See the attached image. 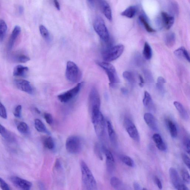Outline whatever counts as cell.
I'll use <instances>...</instances> for the list:
<instances>
[{
	"instance_id": "cell-1",
	"label": "cell",
	"mask_w": 190,
	"mask_h": 190,
	"mask_svg": "<svg viewBox=\"0 0 190 190\" xmlns=\"http://www.w3.org/2000/svg\"><path fill=\"white\" fill-rule=\"evenodd\" d=\"M80 165L81 173L82 185L84 189H97V183L96 180L87 165L84 161H80Z\"/></svg>"
},
{
	"instance_id": "cell-2",
	"label": "cell",
	"mask_w": 190,
	"mask_h": 190,
	"mask_svg": "<svg viewBox=\"0 0 190 190\" xmlns=\"http://www.w3.org/2000/svg\"><path fill=\"white\" fill-rule=\"evenodd\" d=\"M100 107L95 106L91 108V120L95 132L98 137H101L104 134L105 121L103 115L100 110Z\"/></svg>"
},
{
	"instance_id": "cell-3",
	"label": "cell",
	"mask_w": 190,
	"mask_h": 190,
	"mask_svg": "<svg viewBox=\"0 0 190 190\" xmlns=\"http://www.w3.org/2000/svg\"><path fill=\"white\" fill-rule=\"evenodd\" d=\"M66 148L68 152L72 154H77L80 152L82 148L81 139L77 136H72L66 141Z\"/></svg>"
},
{
	"instance_id": "cell-4",
	"label": "cell",
	"mask_w": 190,
	"mask_h": 190,
	"mask_svg": "<svg viewBox=\"0 0 190 190\" xmlns=\"http://www.w3.org/2000/svg\"><path fill=\"white\" fill-rule=\"evenodd\" d=\"M93 26L100 38L104 42H108L110 35L103 20L100 17H97L94 20Z\"/></svg>"
},
{
	"instance_id": "cell-5",
	"label": "cell",
	"mask_w": 190,
	"mask_h": 190,
	"mask_svg": "<svg viewBox=\"0 0 190 190\" xmlns=\"http://www.w3.org/2000/svg\"><path fill=\"white\" fill-rule=\"evenodd\" d=\"M98 64L106 72L110 81V85L112 87H115L118 83V78L116 70L114 66L108 62H99Z\"/></svg>"
},
{
	"instance_id": "cell-6",
	"label": "cell",
	"mask_w": 190,
	"mask_h": 190,
	"mask_svg": "<svg viewBox=\"0 0 190 190\" xmlns=\"http://www.w3.org/2000/svg\"><path fill=\"white\" fill-rule=\"evenodd\" d=\"M124 47L123 45H118L106 50L103 54V58L106 62L115 61L122 54Z\"/></svg>"
},
{
	"instance_id": "cell-7",
	"label": "cell",
	"mask_w": 190,
	"mask_h": 190,
	"mask_svg": "<svg viewBox=\"0 0 190 190\" xmlns=\"http://www.w3.org/2000/svg\"><path fill=\"white\" fill-rule=\"evenodd\" d=\"M66 79L72 83H77L80 77V70L77 65L72 61H68L66 64Z\"/></svg>"
},
{
	"instance_id": "cell-8",
	"label": "cell",
	"mask_w": 190,
	"mask_h": 190,
	"mask_svg": "<svg viewBox=\"0 0 190 190\" xmlns=\"http://www.w3.org/2000/svg\"><path fill=\"white\" fill-rule=\"evenodd\" d=\"M169 176L174 187L177 190H189L182 181L178 171L173 167H171L169 170Z\"/></svg>"
},
{
	"instance_id": "cell-9",
	"label": "cell",
	"mask_w": 190,
	"mask_h": 190,
	"mask_svg": "<svg viewBox=\"0 0 190 190\" xmlns=\"http://www.w3.org/2000/svg\"><path fill=\"white\" fill-rule=\"evenodd\" d=\"M124 124L125 129L131 139L136 142L140 141V136L135 125L127 118H125Z\"/></svg>"
},
{
	"instance_id": "cell-10",
	"label": "cell",
	"mask_w": 190,
	"mask_h": 190,
	"mask_svg": "<svg viewBox=\"0 0 190 190\" xmlns=\"http://www.w3.org/2000/svg\"><path fill=\"white\" fill-rule=\"evenodd\" d=\"M82 85V83L77 84L73 88L58 96V99L62 103H67L75 97L80 91Z\"/></svg>"
},
{
	"instance_id": "cell-11",
	"label": "cell",
	"mask_w": 190,
	"mask_h": 190,
	"mask_svg": "<svg viewBox=\"0 0 190 190\" xmlns=\"http://www.w3.org/2000/svg\"><path fill=\"white\" fill-rule=\"evenodd\" d=\"M11 180L13 184L20 189L29 190L32 186V183L31 182L18 176L12 177Z\"/></svg>"
},
{
	"instance_id": "cell-12",
	"label": "cell",
	"mask_w": 190,
	"mask_h": 190,
	"mask_svg": "<svg viewBox=\"0 0 190 190\" xmlns=\"http://www.w3.org/2000/svg\"><path fill=\"white\" fill-rule=\"evenodd\" d=\"M14 83L17 88L21 91L29 94H32L33 93L34 91L32 87L28 81L23 79H18L14 81Z\"/></svg>"
},
{
	"instance_id": "cell-13",
	"label": "cell",
	"mask_w": 190,
	"mask_h": 190,
	"mask_svg": "<svg viewBox=\"0 0 190 190\" xmlns=\"http://www.w3.org/2000/svg\"><path fill=\"white\" fill-rule=\"evenodd\" d=\"M106 157V163L108 172L112 173L115 169V161L111 152L104 147L102 148Z\"/></svg>"
},
{
	"instance_id": "cell-14",
	"label": "cell",
	"mask_w": 190,
	"mask_h": 190,
	"mask_svg": "<svg viewBox=\"0 0 190 190\" xmlns=\"http://www.w3.org/2000/svg\"><path fill=\"white\" fill-rule=\"evenodd\" d=\"M89 103L91 108L94 106L100 107V96L99 92L96 88H93L90 91L89 96Z\"/></svg>"
},
{
	"instance_id": "cell-15",
	"label": "cell",
	"mask_w": 190,
	"mask_h": 190,
	"mask_svg": "<svg viewBox=\"0 0 190 190\" xmlns=\"http://www.w3.org/2000/svg\"><path fill=\"white\" fill-rule=\"evenodd\" d=\"M100 4L101 10L103 13L108 20L109 21H112V15L111 9L108 3L105 0H100Z\"/></svg>"
},
{
	"instance_id": "cell-16",
	"label": "cell",
	"mask_w": 190,
	"mask_h": 190,
	"mask_svg": "<svg viewBox=\"0 0 190 190\" xmlns=\"http://www.w3.org/2000/svg\"><path fill=\"white\" fill-rule=\"evenodd\" d=\"M161 18L163 24L166 29H169L172 27L174 23V17L169 15L166 12L161 13Z\"/></svg>"
},
{
	"instance_id": "cell-17",
	"label": "cell",
	"mask_w": 190,
	"mask_h": 190,
	"mask_svg": "<svg viewBox=\"0 0 190 190\" xmlns=\"http://www.w3.org/2000/svg\"><path fill=\"white\" fill-rule=\"evenodd\" d=\"M21 32V28L20 26H16L13 30L11 35L9 38L8 48L9 50H11L12 48L15 44L16 40Z\"/></svg>"
},
{
	"instance_id": "cell-18",
	"label": "cell",
	"mask_w": 190,
	"mask_h": 190,
	"mask_svg": "<svg viewBox=\"0 0 190 190\" xmlns=\"http://www.w3.org/2000/svg\"><path fill=\"white\" fill-rule=\"evenodd\" d=\"M144 118L147 125L153 130L158 129L157 124L156 120L152 114L146 113L144 115Z\"/></svg>"
},
{
	"instance_id": "cell-19",
	"label": "cell",
	"mask_w": 190,
	"mask_h": 190,
	"mask_svg": "<svg viewBox=\"0 0 190 190\" xmlns=\"http://www.w3.org/2000/svg\"><path fill=\"white\" fill-rule=\"evenodd\" d=\"M153 141L156 144L157 148L161 151H165L167 149L166 145L163 140L162 137L159 134L156 133L153 136Z\"/></svg>"
},
{
	"instance_id": "cell-20",
	"label": "cell",
	"mask_w": 190,
	"mask_h": 190,
	"mask_svg": "<svg viewBox=\"0 0 190 190\" xmlns=\"http://www.w3.org/2000/svg\"><path fill=\"white\" fill-rule=\"evenodd\" d=\"M173 104L181 118L183 120L188 121L189 119V114L182 104L178 101H175Z\"/></svg>"
},
{
	"instance_id": "cell-21",
	"label": "cell",
	"mask_w": 190,
	"mask_h": 190,
	"mask_svg": "<svg viewBox=\"0 0 190 190\" xmlns=\"http://www.w3.org/2000/svg\"><path fill=\"white\" fill-rule=\"evenodd\" d=\"M29 70V69L26 66L20 65L15 66L14 69L13 75L14 76L25 77Z\"/></svg>"
},
{
	"instance_id": "cell-22",
	"label": "cell",
	"mask_w": 190,
	"mask_h": 190,
	"mask_svg": "<svg viewBox=\"0 0 190 190\" xmlns=\"http://www.w3.org/2000/svg\"><path fill=\"white\" fill-rule=\"evenodd\" d=\"M166 123L169 131L171 136L173 138H176L178 136V130L175 123L172 120L167 119Z\"/></svg>"
},
{
	"instance_id": "cell-23",
	"label": "cell",
	"mask_w": 190,
	"mask_h": 190,
	"mask_svg": "<svg viewBox=\"0 0 190 190\" xmlns=\"http://www.w3.org/2000/svg\"><path fill=\"white\" fill-rule=\"evenodd\" d=\"M174 53L178 57L184 58L189 62L190 61L189 54L187 50L184 47H182L177 49L174 51Z\"/></svg>"
},
{
	"instance_id": "cell-24",
	"label": "cell",
	"mask_w": 190,
	"mask_h": 190,
	"mask_svg": "<svg viewBox=\"0 0 190 190\" xmlns=\"http://www.w3.org/2000/svg\"><path fill=\"white\" fill-rule=\"evenodd\" d=\"M34 126L36 130L39 132L44 133L50 135V133L47 129L44 123L39 119H36L34 121Z\"/></svg>"
},
{
	"instance_id": "cell-25",
	"label": "cell",
	"mask_w": 190,
	"mask_h": 190,
	"mask_svg": "<svg viewBox=\"0 0 190 190\" xmlns=\"http://www.w3.org/2000/svg\"><path fill=\"white\" fill-rule=\"evenodd\" d=\"M107 126L108 132L111 142L113 145H115L116 143V134L111 122L109 120L107 121Z\"/></svg>"
},
{
	"instance_id": "cell-26",
	"label": "cell",
	"mask_w": 190,
	"mask_h": 190,
	"mask_svg": "<svg viewBox=\"0 0 190 190\" xmlns=\"http://www.w3.org/2000/svg\"><path fill=\"white\" fill-rule=\"evenodd\" d=\"M166 45L167 47L170 48L173 46L176 42V36L175 33L169 32L166 35L165 39Z\"/></svg>"
},
{
	"instance_id": "cell-27",
	"label": "cell",
	"mask_w": 190,
	"mask_h": 190,
	"mask_svg": "<svg viewBox=\"0 0 190 190\" xmlns=\"http://www.w3.org/2000/svg\"><path fill=\"white\" fill-rule=\"evenodd\" d=\"M137 11V9L136 6H130L122 12L121 15L128 18H131L136 15Z\"/></svg>"
},
{
	"instance_id": "cell-28",
	"label": "cell",
	"mask_w": 190,
	"mask_h": 190,
	"mask_svg": "<svg viewBox=\"0 0 190 190\" xmlns=\"http://www.w3.org/2000/svg\"><path fill=\"white\" fill-rule=\"evenodd\" d=\"M143 103L145 107L152 109L153 107V103L152 98L150 94L148 91H145L144 93V97Z\"/></svg>"
},
{
	"instance_id": "cell-29",
	"label": "cell",
	"mask_w": 190,
	"mask_h": 190,
	"mask_svg": "<svg viewBox=\"0 0 190 190\" xmlns=\"http://www.w3.org/2000/svg\"><path fill=\"white\" fill-rule=\"evenodd\" d=\"M11 134L4 126L0 124V134L6 140L9 142H12L14 137Z\"/></svg>"
},
{
	"instance_id": "cell-30",
	"label": "cell",
	"mask_w": 190,
	"mask_h": 190,
	"mask_svg": "<svg viewBox=\"0 0 190 190\" xmlns=\"http://www.w3.org/2000/svg\"><path fill=\"white\" fill-rule=\"evenodd\" d=\"M43 144L44 146L48 150H52L55 148L54 142L51 137L44 138L43 140Z\"/></svg>"
},
{
	"instance_id": "cell-31",
	"label": "cell",
	"mask_w": 190,
	"mask_h": 190,
	"mask_svg": "<svg viewBox=\"0 0 190 190\" xmlns=\"http://www.w3.org/2000/svg\"><path fill=\"white\" fill-rule=\"evenodd\" d=\"M143 55L146 59L149 60L152 56V51L151 47L148 42H146L144 45Z\"/></svg>"
},
{
	"instance_id": "cell-32",
	"label": "cell",
	"mask_w": 190,
	"mask_h": 190,
	"mask_svg": "<svg viewBox=\"0 0 190 190\" xmlns=\"http://www.w3.org/2000/svg\"><path fill=\"white\" fill-rule=\"evenodd\" d=\"M165 83L166 81L164 78L162 77H159L158 78L156 84V88L158 91L162 94H164L165 92L164 84Z\"/></svg>"
},
{
	"instance_id": "cell-33",
	"label": "cell",
	"mask_w": 190,
	"mask_h": 190,
	"mask_svg": "<svg viewBox=\"0 0 190 190\" xmlns=\"http://www.w3.org/2000/svg\"><path fill=\"white\" fill-rule=\"evenodd\" d=\"M7 28V25L5 21L3 20H0V42L4 40Z\"/></svg>"
},
{
	"instance_id": "cell-34",
	"label": "cell",
	"mask_w": 190,
	"mask_h": 190,
	"mask_svg": "<svg viewBox=\"0 0 190 190\" xmlns=\"http://www.w3.org/2000/svg\"><path fill=\"white\" fill-rule=\"evenodd\" d=\"M120 159L124 164L129 167H133L135 165L133 160L129 156L122 155L120 156Z\"/></svg>"
},
{
	"instance_id": "cell-35",
	"label": "cell",
	"mask_w": 190,
	"mask_h": 190,
	"mask_svg": "<svg viewBox=\"0 0 190 190\" xmlns=\"http://www.w3.org/2000/svg\"><path fill=\"white\" fill-rule=\"evenodd\" d=\"M139 20L141 22V23L143 25L144 27H145V29H146L148 32L152 33L155 32L156 31L155 30L150 26L145 17L141 15L139 17Z\"/></svg>"
},
{
	"instance_id": "cell-36",
	"label": "cell",
	"mask_w": 190,
	"mask_h": 190,
	"mask_svg": "<svg viewBox=\"0 0 190 190\" xmlns=\"http://www.w3.org/2000/svg\"><path fill=\"white\" fill-rule=\"evenodd\" d=\"M17 129L19 132L23 134H27L29 131V127L28 125L23 122L19 123L17 126Z\"/></svg>"
},
{
	"instance_id": "cell-37",
	"label": "cell",
	"mask_w": 190,
	"mask_h": 190,
	"mask_svg": "<svg viewBox=\"0 0 190 190\" xmlns=\"http://www.w3.org/2000/svg\"><path fill=\"white\" fill-rule=\"evenodd\" d=\"M110 183L112 187L115 189H120L122 184L120 179L115 176L112 177L111 178Z\"/></svg>"
},
{
	"instance_id": "cell-38",
	"label": "cell",
	"mask_w": 190,
	"mask_h": 190,
	"mask_svg": "<svg viewBox=\"0 0 190 190\" xmlns=\"http://www.w3.org/2000/svg\"><path fill=\"white\" fill-rule=\"evenodd\" d=\"M123 75L124 78L130 84H134L136 80L133 73L128 71H125L123 72Z\"/></svg>"
},
{
	"instance_id": "cell-39",
	"label": "cell",
	"mask_w": 190,
	"mask_h": 190,
	"mask_svg": "<svg viewBox=\"0 0 190 190\" xmlns=\"http://www.w3.org/2000/svg\"><path fill=\"white\" fill-rule=\"evenodd\" d=\"M39 31H40L41 35L46 40H48L50 38V34H49L48 30L46 28L44 25H41L39 27Z\"/></svg>"
},
{
	"instance_id": "cell-40",
	"label": "cell",
	"mask_w": 190,
	"mask_h": 190,
	"mask_svg": "<svg viewBox=\"0 0 190 190\" xmlns=\"http://www.w3.org/2000/svg\"><path fill=\"white\" fill-rule=\"evenodd\" d=\"M181 174L182 178L185 182L189 184L190 182V175L188 171L186 169L183 168L182 169Z\"/></svg>"
},
{
	"instance_id": "cell-41",
	"label": "cell",
	"mask_w": 190,
	"mask_h": 190,
	"mask_svg": "<svg viewBox=\"0 0 190 190\" xmlns=\"http://www.w3.org/2000/svg\"><path fill=\"white\" fill-rule=\"evenodd\" d=\"M143 73L147 81L149 83H153V79L151 72L147 70V69H145L143 71Z\"/></svg>"
},
{
	"instance_id": "cell-42",
	"label": "cell",
	"mask_w": 190,
	"mask_h": 190,
	"mask_svg": "<svg viewBox=\"0 0 190 190\" xmlns=\"http://www.w3.org/2000/svg\"><path fill=\"white\" fill-rule=\"evenodd\" d=\"M190 141L189 138L185 137L183 139V144L185 150L188 154H190Z\"/></svg>"
},
{
	"instance_id": "cell-43",
	"label": "cell",
	"mask_w": 190,
	"mask_h": 190,
	"mask_svg": "<svg viewBox=\"0 0 190 190\" xmlns=\"http://www.w3.org/2000/svg\"><path fill=\"white\" fill-rule=\"evenodd\" d=\"M0 116L4 119L7 118V113L5 107L0 102Z\"/></svg>"
},
{
	"instance_id": "cell-44",
	"label": "cell",
	"mask_w": 190,
	"mask_h": 190,
	"mask_svg": "<svg viewBox=\"0 0 190 190\" xmlns=\"http://www.w3.org/2000/svg\"><path fill=\"white\" fill-rule=\"evenodd\" d=\"M94 150V152L96 156L101 160H102L103 159L102 155L101 154L100 147L98 143H96V145H95Z\"/></svg>"
},
{
	"instance_id": "cell-45",
	"label": "cell",
	"mask_w": 190,
	"mask_h": 190,
	"mask_svg": "<svg viewBox=\"0 0 190 190\" xmlns=\"http://www.w3.org/2000/svg\"><path fill=\"white\" fill-rule=\"evenodd\" d=\"M17 60L19 62L25 63L27 62L30 60L29 57L24 55H20L17 57Z\"/></svg>"
},
{
	"instance_id": "cell-46",
	"label": "cell",
	"mask_w": 190,
	"mask_h": 190,
	"mask_svg": "<svg viewBox=\"0 0 190 190\" xmlns=\"http://www.w3.org/2000/svg\"><path fill=\"white\" fill-rule=\"evenodd\" d=\"M44 118L48 124L51 125L53 122V119L50 113H45L44 114Z\"/></svg>"
},
{
	"instance_id": "cell-47",
	"label": "cell",
	"mask_w": 190,
	"mask_h": 190,
	"mask_svg": "<svg viewBox=\"0 0 190 190\" xmlns=\"http://www.w3.org/2000/svg\"><path fill=\"white\" fill-rule=\"evenodd\" d=\"M0 187L3 190H9L10 187L7 183L1 178H0Z\"/></svg>"
},
{
	"instance_id": "cell-48",
	"label": "cell",
	"mask_w": 190,
	"mask_h": 190,
	"mask_svg": "<svg viewBox=\"0 0 190 190\" xmlns=\"http://www.w3.org/2000/svg\"><path fill=\"white\" fill-rule=\"evenodd\" d=\"M182 159L183 162H184L186 166H187L188 169H190V158L185 153H182Z\"/></svg>"
},
{
	"instance_id": "cell-49",
	"label": "cell",
	"mask_w": 190,
	"mask_h": 190,
	"mask_svg": "<svg viewBox=\"0 0 190 190\" xmlns=\"http://www.w3.org/2000/svg\"><path fill=\"white\" fill-rule=\"evenodd\" d=\"M22 107L21 105H19L15 108L14 112V116L17 118H20L21 116Z\"/></svg>"
},
{
	"instance_id": "cell-50",
	"label": "cell",
	"mask_w": 190,
	"mask_h": 190,
	"mask_svg": "<svg viewBox=\"0 0 190 190\" xmlns=\"http://www.w3.org/2000/svg\"><path fill=\"white\" fill-rule=\"evenodd\" d=\"M154 180L155 183H156L157 186H158V188H159L160 189H162V183H161L160 179L158 178V177L155 176V177Z\"/></svg>"
},
{
	"instance_id": "cell-51",
	"label": "cell",
	"mask_w": 190,
	"mask_h": 190,
	"mask_svg": "<svg viewBox=\"0 0 190 190\" xmlns=\"http://www.w3.org/2000/svg\"><path fill=\"white\" fill-rule=\"evenodd\" d=\"M55 167L57 170H60L61 168V164L59 159H57L55 161Z\"/></svg>"
},
{
	"instance_id": "cell-52",
	"label": "cell",
	"mask_w": 190,
	"mask_h": 190,
	"mask_svg": "<svg viewBox=\"0 0 190 190\" xmlns=\"http://www.w3.org/2000/svg\"><path fill=\"white\" fill-rule=\"evenodd\" d=\"M133 187L135 190H142L141 187L140 185L136 182H134L133 183Z\"/></svg>"
},
{
	"instance_id": "cell-53",
	"label": "cell",
	"mask_w": 190,
	"mask_h": 190,
	"mask_svg": "<svg viewBox=\"0 0 190 190\" xmlns=\"http://www.w3.org/2000/svg\"><path fill=\"white\" fill-rule=\"evenodd\" d=\"M53 2L57 9L58 10L60 11V5L58 0H53Z\"/></svg>"
},
{
	"instance_id": "cell-54",
	"label": "cell",
	"mask_w": 190,
	"mask_h": 190,
	"mask_svg": "<svg viewBox=\"0 0 190 190\" xmlns=\"http://www.w3.org/2000/svg\"><path fill=\"white\" fill-rule=\"evenodd\" d=\"M139 79L140 80V83H139V85L141 87H142L143 86L144 84V81L143 78L142 77L141 75H139Z\"/></svg>"
},
{
	"instance_id": "cell-55",
	"label": "cell",
	"mask_w": 190,
	"mask_h": 190,
	"mask_svg": "<svg viewBox=\"0 0 190 190\" xmlns=\"http://www.w3.org/2000/svg\"><path fill=\"white\" fill-rule=\"evenodd\" d=\"M121 91L122 93L123 94H124V95L127 94L128 93V90L126 88H121Z\"/></svg>"
},
{
	"instance_id": "cell-56",
	"label": "cell",
	"mask_w": 190,
	"mask_h": 190,
	"mask_svg": "<svg viewBox=\"0 0 190 190\" xmlns=\"http://www.w3.org/2000/svg\"><path fill=\"white\" fill-rule=\"evenodd\" d=\"M24 9L23 6H20L19 8V13L20 14H23V12Z\"/></svg>"
},
{
	"instance_id": "cell-57",
	"label": "cell",
	"mask_w": 190,
	"mask_h": 190,
	"mask_svg": "<svg viewBox=\"0 0 190 190\" xmlns=\"http://www.w3.org/2000/svg\"><path fill=\"white\" fill-rule=\"evenodd\" d=\"M88 2L91 5H93V0H88Z\"/></svg>"
},
{
	"instance_id": "cell-58",
	"label": "cell",
	"mask_w": 190,
	"mask_h": 190,
	"mask_svg": "<svg viewBox=\"0 0 190 190\" xmlns=\"http://www.w3.org/2000/svg\"><path fill=\"white\" fill-rule=\"evenodd\" d=\"M35 110L36 112H37L38 113H40L41 112L40 111H39L37 108H35Z\"/></svg>"
}]
</instances>
